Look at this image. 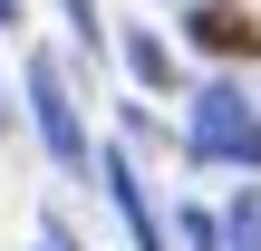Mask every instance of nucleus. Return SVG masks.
<instances>
[{"mask_svg":"<svg viewBox=\"0 0 261 251\" xmlns=\"http://www.w3.org/2000/svg\"><path fill=\"white\" fill-rule=\"evenodd\" d=\"M58 10H68V29H77V39H97V0H58Z\"/></svg>","mask_w":261,"mask_h":251,"instance_id":"423d86ee","label":"nucleus"},{"mask_svg":"<svg viewBox=\"0 0 261 251\" xmlns=\"http://www.w3.org/2000/svg\"><path fill=\"white\" fill-rule=\"evenodd\" d=\"M184 29H194V48H213V58H261V19L242 0H203Z\"/></svg>","mask_w":261,"mask_h":251,"instance_id":"7ed1b4c3","label":"nucleus"},{"mask_svg":"<svg viewBox=\"0 0 261 251\" xmlns=\"http://www.w3.org/2000/svg\"><path fill=\"white\" fill-rule=\"evenodd\" d=\"M39 251H68V242H58V232H48V242H39Z\"/></svg>","mask_w":261,"mask_h":251,"instance_id":"0eeeda50","label":"nucleus"},{"mask_svg":"<svg viewBox=\"0 0 261 251\" xmlns=\"http://www.w3.org/2000/svg\"><path fill=\"white\" fill-rule=\"evenodd\" d=\"M107 193H116V213H126L136 251H165V222H155V203H145V184H136V164H126V155H107Z\"/></svg>","mask_w":261,"mask_h":251,"instance_id":"20e7f679","label":"nucleus"},{"mask_svg":"<svg viewBox=\"0 0 261 251\" xmlns=\"http://www.w3.org/2000/svg\"><path fill=\"white\" fill-rule=\"evenodd\" d=\"M194 164H242V174H261V106L242 87H203L194 97Z\"/></svg>","mask_w":261,"mask_h":251,"instance_id":"f257e3e1","label":"nucleus"},{"mask_svg":"<svg viewBox=\"0 0 261 251\" xmlns=\"http://www.w3.org/2000/svg\"><path fill=\"white\" fill-rule=\"evenodd\" d=\"M29 116H39V145L77 174L87 164V126H77V106H68V77H58V58H29Z\"/></svg>","mask_w":261,"mask_h":251,"instance_id":"f03ea898","label":"nucleus"},{"mask_svg":"<svg viewBox=\"0 0 261 251\" xmlns=\"http://www.w3.org/2000/svg\"><path fill=\"white\" fill-rule=\"evenodd\" d=\"M126 68H136L145 87H174V48H165L155 29H136V39H126Z\"/></svg>","mask_w":261,"mask_h":251,"instance_id":"39448f33","label":"nucleus"}]
</instances>
